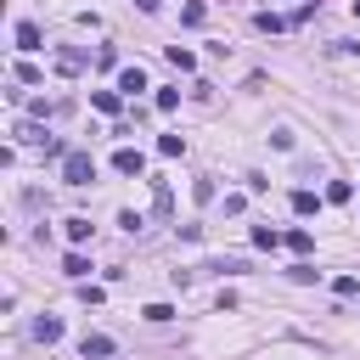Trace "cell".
Listing matches in <instances>:
<instances>
[{
  "label": "cell",
  "mask_w": 360,
  "mask_h": 360,
  "mask_svg": "<svg viewBox=\"0 0 360 360\" xmlns=\"http://www.w3.org/2000/svg\"><path fill=\"white\" fill-rule=\"evenodd\" d=\"M56 338H62V321H56V315L34 321V343H56Z\"/></svg>",
  "instance_id": "cell-6"
},
{
  "label": "cell",
  "mask_w": 360,
  "mask_h": 360,
  "mask_svg": "<svg viewBox=\"0 0 360 360\" xmlns=\"http://www.w3.org/2000/svg\"><path fill=\"white\" fill-rule=\"evenodd\" d=\"M56 68H62V73H79V68H84V56H79V51H62V56H56Z\"/></svg>",
  "instance_id": "cell-16"
},
{
  "label": "cell",
  "mask_w": 360,
  "mask_h": 360,
  "mask_svg": "<svg viewBox=\"0 0 360 360\" xmlns=\"http://www.w3.org/2000/svg\"><path fill=\"white\" fill-rule=\"evenodd\" d=\"M180 17H186V22H191V28H197V22H202V17H208V11H202V0H186V11H180Z\"/></svg>",
  "instance_id": "cell-21"
},
{
  "label": "cell",
  "mask_w": 360,
  "mask_h": 360,
  "mask_svg": "<svg viewBox=\"0 0 360 360\" xmlns=\"http://www.w3.org/2000/svg\"><path fill=\"white\" fill-rule=\"evenodd\" d=\"M287 236L276 231V225H253V248H281Z\"/></svg>",
  "instance_id": "cell-9"
},
{
  "label": "cell",
  "mask_w": 360,
  "mask_h": 360,
  "mask_svg": "<svg viewBox=\"0 0 360 360\" xmlns=\"http://www.w3.org/2000/svg\"><path fill=\"white\" fill-rule=\"evenodd\" d=\"M332 292H338V298H354V292H360V281H354V276H338V281H332Z\"/></svg>",
  "instance_id": "cell-19"
},
{
  "label": "cell",
  "mask_w": 360,
  "mask_h": 360,
  "mask_svg": "<svg viewBox=\"0 0 360 360\" xmlns=\"http://www.w3.org/2000/svg\"><path fill=\"white\" fill-rule=\"evenodd\" d=\"M163 56H169V62H174V68H180V73H191V68H197V56H191V51H186V45H169V51H163Z\"/></svg>",
  "instance_id": "cell-10"
},
{
  "label": "cell",
  "mask_w": 360,
  "mask_h": 360,
  "mask_svg": "<svg viewBox=\"0 0 360 360\" xmlns=\"http://www.w3.org/2000/svg\"><path fill=\"white\" fill-rule=\"evenodd\" d=\"M112 169H118V174H141V169H146L141 146H118V152H112Z\"/></svg>",
  "instance_id": "cell-4"
},
{
  "label": "cell",
  "mask_w": 360,
  "mask_h": 360,
  "mask_svg": "<svg viewBox=\"0 0 360 360\" xmlns=\"http://www.w3.org/2000/svg\"><path fill=\"white\" fill-rule=\"evenodd\" d=\"M39 22H17V51H39Z\"/></svg>",
  "instance_id": "cell-5"
},
{
  "label": "cell",
  "mask_w": 360,
  "mask_h": 360,
  "mask_svg": "<svg viewBox=\"0 0 360 360\" xmlns=\"http://www.w3.org/2000/svg\"><path fill=\"white\" fill-rule=\"evenodd\" d=\"M287 248H292V253H298V259H304V253H309V248H315V236H309V231H304V225H298V231H287Z\"/></svg>",
  "instance_id": "cell-11"
},
{
  "label": "cell",
  "mask_w": 360,
  "mask_h": 360,
  "mask_svg": "<svg viewBox=\"0 0 360 360\" xmlns=\"http://www.w3.org/2000/svg\"><path fill=\"white\" fill-rule=\"evenodd\" d=\"M349 197H354L349 180H332V186H326V202H349Z\"/></svg>",
  "instance_id": "cell-14"
},
{
  "label": "cell",
  "mask_w": 360,
  "mask_h": 360,
  "mask_svg": "<svg viewBox=\"0 0 360 360\" xmlns=\"http://www.w3.org/2000/svg\"><path fill=\"white\" fill-rule=\"evenodd\" d=\"M62 270H68L73 281H84V276H90V259H84V253H68V259H62Z\"/></svg>",
  "instance_id": "cell-12"
},
{
  "label": "cell",
  "mask_w": 360,
  "mask_h": 360,
  "mask_svg": "<svg viewBox=\"0 0 360 360\" xmlns=\"http://www.w3.org/2000/svg\"><path fill=\"white\" fill-rule=\"evenodd\" d=\"M354 17H360V0H354Z\"/></svg>",
  "instance_id": "cell-23"
},
{
  "label": "cell",
  "mask_w": 360,
  "mask_h": 360,
  "mask_svg": "<svg viewBox=\"0 0 360 360\" xmlns=\"http://www.w3.org/2000/svg\"><path fill=\"white\" fill-rule=\"evenodd\" d=\"M17 84H39V68L34 62H17Z\"/></svg>",
  "instance_id": "cell-22"
},
{
  "label": "cell",
  "mask_w": 360,
  "mask_h": 360,
  "mask_svg": "<svg viewBox=\"0 0 360 360\" xmlns=\"http://www.w3.org/2000/svg\"><path fill=\"white\" fill-rule=\"evenodd\" d=\"M253 28H259V34H281V28H292V22H287V17H276V11H259V17H253Z\"/></svg>",
  "instance_id": "cell-7"
},
{
  "label": "cell",
  "mask_w": 360,
  "mask_h": 360,
  "mask_svg": "<svg viewBox=\"0 0 360 360\" xmlns=\"http://www.w3.org/2000/svg\"><path fill=\"white\" fill-rule=\"evenodd\" d=\"M141 315H146V321H158V326H163V321H174V309H169V304H146Z\"/></svg>",
  "instance_id": "cell-20"
},
{
  "label": "cell",
  "mask_w": 360,
  "mask_h": 360,
  "mask_svg": "<svg viewBox=\"0 0 360 360\" xmlns=\"http://www.w3.org/2000/svg\"><path fill=\"white\" fill-rule=\"evenodd\" d=\"M292 208H298V214H315L321 197H315V191H292Z\"/></svg>",
  "instance_id": "cell-15"
},
{
  "label": "cell",
  "mask_w": 360,
  "mask_h": 360,
  "mask_svg": "<svg viewBox=\"0 0 360 360\" xmlns=\"http://www.w3.org/2000/svg\"><path fill=\"white\" fill-rule=\"evenodd\" d=\"M68 242H90V219H68Z\"/></svg>",
  "instance_id": "cell-18"
},
{
  "label": "cell",
  "mask_w": 360,
  "mask_h": 360,
  "mask_svg": "<svg viewBox=\"0 0 360 360\" xmlns=\"http://www.w3.org/2000/svg\"><path fill=\"white\" fill-rule=\"evenodd\" d=\"M118 90H124V96L146 90V73H141V68H124V73H118Z\"/></svg>",
  "instance_id": "cell-8"
},
{
  "label": "cell",
  "mask_w": 360,
  "mask_h": 360,
  "mask_svg": "<svg viewBox=\"0 0 360 360\" xmlns=\"http://www.w3.org/2000/svg\"><path fill=\"white\" fill-rule=\"evenodd\" d=\"M112 349H118V343H112V338H101V332H84V338H79V354H84V360H107Z\"/></svg>",
  "instance_id": "cell-2"
},
{
  "label": "cell",
  "mask_w": 360,
  "mask_h": 360,
  "mask_svg": "<svg viewBox=\"0 0 360 360\" xmlns=\"http://www.w3.org/2000/svg\"><path fill=\"white\" fill-rule=\"evenodd\" d=\"M152 101H158V112H174V107H180V90H158Z\"/></svg>",
  "instance_id": "cell-17"
},
{
  "label": "cell",
  "mask_w": 360,
  "mask_h": 360,
  "mask_svg": "<svg viewBox=\"0 0 360 360\" xmlns=\"http://www.w3.org/2000/svg\"><path fill=\"white\" fill-rule=\"evenodd\" d=\"M158 152H163V158H180L186 141H180V135H158Z\"/></svg>",
  "instance_id": "cell-13"
},
{
  "label": "cell",
  "mask_w": 360,
  "mask_h": 360,
  "mask_svg": "<svg viewBox=\"0 0 360 360\" xmlns=\"http://www.w3.org/2000/svg\"><path fill=\"white\" fill-rule=\"evenodd\" d=\"M90 107L107 112V118H118L124 112V90H90Z\"/></svg>",
  "instance_id": "cell-3"
},
{
  "label": "cell",
  "mask_w": 360,
  "mask_h": 360,
  "mask_svg": "<svg viewBox=\"0 0 360 360\" xmlns=\"http://www.w3.org/2000/svg\"><path fill=\"white\" fill-rule=\"evenodd\" d=\"M62 180L68 186H90L96 180V158L90 152H62Z\"/></svg>",
  "instance_id": "cell-1"
}]
</instances>
